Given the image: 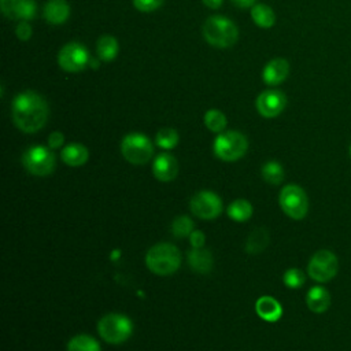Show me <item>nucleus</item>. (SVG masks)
<instances>
[{"mask_svg":"<svg viewBox=\"0 0 351 351\" xmlns=\"http://www.w3.org/2000/svg\"><path fill=\"white\" fill-rule=\"evenodd\" d=\"M11 112L12 121L19 130L25 133H34L45 125L49 110L43 96L36 92L26 90L15 96Z\"/></svg>","mask_w":351,"mask_h":351,"instance_id":"obj_1","label":"nucleus"},{"mask_svg":"<svg viewBox=\"0 0 351 351\" xmlns=\"http://www.w3.org/2000/svg\"><path fill=\"white\" fill-rule=\"evenodd\" d=\"M147 267L158 276H169L180 269L181 254L170 243H159L151 247L145 255Z\"/></svg>","mask_w":351,"mask_h":351,"instance_id":"obj_2","label":"nucleus"},{"mask_svg":"<svg viewBox=\"0 0 351 351\" xmlns=\"http://www.w3.org/2000/svg\"><path fill=\"white\" fill-rule=\"evenodd\" d=\"M203 36L210 45L217 48H228L237 41L239 30L230 19L214 15L206 19L203 25Z\"/></svg>","mask_w":351,"mask_h":351,"instance_id":"obj_3","label":"nucleus"},{"mask_svg":"<svg viewBox=\"0 0 351 351\" xmlns=\"http://www.w3.org/2000/svg\"><path fill=\"white\" fill-rule=\"evenodd\" d=\"M132 330V321L123 314H107L97 324V332L100 337L111 344H119L126 341L130 337Z\"/></svg>","mask_w":351,"mask_h":351,"instance_id":"obj_4","label":"nucleus"},{"mask_svg":"<svg viewBox=\"0 0 351 351\" xmlns=\"http://www.w3.org/2000/svg\"><path fill=\"white\" fill-rule=\"evenodd\" d=\"M248 148V141L244 134L236 130L219 133L214 140V154L225 162H234L240 159Z\"/></svg>","mask_w":351,"mask_h":351,"instance_id":"obj_5","label":"nucleus"},{"mask_svg":"<svg viewBox=\"0 0 351 351\" xmlns=\"http://www.w3.org/2000/svg\"><path fill=\"white\" fill-rule=\"evenodd\" d=\"M121 152L129 163L144 165L152 158L154 147L147 136L141 133H130L123 137Z\"/></svg>","mask_w":351,"mask_h":351,"instance_id":"obj_6","label":"nucleus"},{"mask_svg":"<svg viewBox=\"0 0 351 351\" xmlns=\"http://www.w3.org/2000/svg\"><path fill=\"white\" fill-rule=\"evenodd\" d=\"M23 167L33 176H48L55 169V155L53 152L43 145H33L27 148L22 155Z\"/></svg>","mask_w":351,"mask_h":351,"instance_id":"obj_7","label":"nucleus"},{"mask_svg":"<svg viewBox=\"0 0 351 351\" xmlns=\"http://www.w3.org/2000/svg\"><path fill=\"white\" fill-rule=\"evenodd\" d=\"M282 211L292 219H302L308 211V199L303 188L295 184L285 185L278 196Z\"/></svg>","mask_w":351,"mask_h":351,"instance_id":"obj_8","label":"nucleus"},{"mask_svg":"<svg viewBox=\"0 0 351 351\" xmlns=\"http://www.w3.org/2000/svg\"><path fill=\"white\" fill-rule=\"evenodd\" d=\"M339 270L337 256L329 250L317 251L308 261L307 273L308 276L318 282L330 281Z\"/></svg>","mask_w":351,"mask_h":351,"instance_id":"obj_9","label":"nucleus"},{"mask_svg":"<svg viewBox=\"0 0 351 351\" xmlns=\"http://www.w3.org/2000/svg\"><path fill=\"white\" fill-rule=\"evenodd\" d=\"M89 60L90 58L86 48L78 43L66 44L58 55L59 66L69 73L84 70L86 66H89Z\"/></svg>","mask_w":351,"mask_h":351,"instance_id":"obj_10","label":"nucleus"},{"mask_svg":"<svg viewBox=\"0 0 351 351\" xmlns=\"http://www.w3.org/2000/svg\"><path fill=\"white\" fill-rule=\"evenodd\" d=\"M189 207L196 217L202 219H213L221 214L222 200L211 191H200L192 196Z\"/></svg>","mask_w":351,"mask_h":351,"instance_id":"obj_11","label":"nucleus"},{"mask_svg":"<svg viewBox=\"0 0 351 351\" xmlns=\"http://www.w3.org/2000/svg\"><path fill=\"white\" fill-rule=\"evenodd\" d=\"M287 106V97L277 89L263 90L256 99V110L265 118H274L282 112Z\"/></svg>","mask_w":351,"mask_h":351,"instance_id":"obj_12","label":"nucleus"},{"mask_svg":"<svg viewBox=\"0 0 351 351\" xmlns=\"http://www.w3.org/2000/svg\"><path fill=\"white\" fill-rule=\"evenodd\" d=\"M1 11L8 19L29 21L36 15L34 0H0Z\"/></svg>","mask_w":351,"mask_h":351,"instance_id":"obj_13","label":"nucleus"},{"mask_svg":"<svg viewBox=\"0 0 351 351\" xmlns=\"http://www.w3.org/2000/svg\"><path fill=\"white\" fill-rule=\"evenodd\" d=\"M152 173L154 177L159 181L169 182L176 178L178 173V163L177 159L170 154H159L152 163Z\"/></svg>","mask_w":351,"mask_h":351,"instance_id":"obj_14","label":"nucleus"},{"mask_svg":"<svg viewBox=\"0 0 351 351\" xmlns=\"http://www.w3.org/2000/svg\"><path fill=\"white\" fill-rule=\"evenodd\" d=\"M288 74H289V63L285 59L277 58V59L270 60L265 66L262 78L267 85L276 86V85L281 84L282 81H285Z\"/></svg>","mask_w":351,"mask_h":351,"instance_id":"obj_15","label":"nucleus"},{"mask_svg":"<svg viewBox=\"0 0 351 351\" xmlns=\"http://www.w3.org/2000/svg\"><path fill=\"white\" fill-rule=\"evenodd\" d=\"M43 15L48 23L62 25L70 15V5L66 0H48Z\"/></svg>","mask_w":351,"mask_h":351,"instance_id":"obj_16","label":"nucleus"},{"mask_svg":"<svg viewBox=\"0 0 351 351\" xmlns=\"http://www.w3.org/2000/svg\"><path fill=\"white\" fill-rule=\"evenodd\" d=\"M306 304L310 311L315 314H322L330 306V295L324 287H311L306 295Z\"/></svg>","mask_w":351,"mask_h":351,"instance_id":"obj_17","label":"nucleus"},{"mask_svg":"<svg viewBox=\"0 0 351 351\" xmlns=\"http://www.w3.org/2000/svg\"><path fill=\"white\" fill-rule=\"evenodd\" d=\"M255 310L256 314L267 322H276L282 315L281 304L271 296H261L255 303Z\"/></svg>","mask_w":351,"mask_h":351,"instance_id":"obj_18","label":"nucleus"},{"mask_svg":"<svg viewBox=\"0 0 351 351\" xmlns=\"http://www.w3.org/2000/svg\"><path fill=\"white\" fill-rule=\"evenodd\" d=\"M60 158L66 165H69L71 167H77V166H82L88 160L89 152H88V148L85 145L78 144V143H73V144L66 145L62 149Z\"/></svg>","mask_w":351,"mask_h":351,"instance_id":"obj_19","label":"nucleus"},{"mask_svg":"<svg viewBox=\"0 0 351 351\" xmlns=\"http://www.w3.org/2000/svg\"><path fill=\"white\" fill-rule=\"evenodd\" d=\"M188 262L192 270L197 273H208L213 269V255L208 250L192 248L188 252Z\"/></svg>","mask_w":351,"mask_h":351,"instance_id":"obj_20","label":"nucleus"},{"mask_svg":"<svg viewBox=\"0 0 351 351\" xmlns=\"http://www.w3.org/2000/svg\"><path fill=\"white\" fill-rule=\"evenodd\" d=\"M118 49H119L118 41L112 36H103L97 40L96 52H97V58L101 59L103 62L114 60L115 56L118 55Z\"/></svg>","mask_w":351,"mask_h":351,"instance_id":"obj_21","label":"nucleus"},{"mask_svg":"<svg viewBox=\"0 0 351 351\" xmlns=\"http://www.w3.org/2000/svg\"><path fill=\"white\" fill-rule=\"evenodd\" d=\"M251 18L259 27L267 29L276 23V15L273 10L266 4H255L251 10Z\"/></svg>","mask_w":351,"mask_h":351,"instance_id":"obj_22","label":"nucleus"},{"mask_svg":"<svg viewBox=\"0 0 351 351\" xmlns=\"http://www.w3.org/2000/svg\"><path fill=\"white\" fill-rule=\"evenodd\" d=\"M228 215L237 222H244L252 215V206L245 199H237L228 207Z\"/></svg>","mask_w":351,"mask_h":351,"instance_id":"obj_23","label":"nucleus"},{"mask_svg":"<svg viewBox=\"0 0 351 351\" xmlns=\"http://www.w3.org/2000/svg\"><path fill=\"white\" fill-rule=\"evenodd\" d=\"M267 243H269L267 230L263 229V228H258L248 236L245 250L250 254H259L266 248Z\"/></svg>","mask_w":351,"mask_h":351,"instance_id":"obj_24","label":"nucleus"},{"mask_svg":"<svg viewBox=\"0 0 351 351\" xmlns=\"http://www.w3.org/2000/svg\"><path fill=\"white\" fill-rule=\"evenodd\" d=\"M67 351H101L96 339L88 335L74 336L67 343Z\"/></svg>","mask_w":351,"mask_h":351,"instance_id":"obj_25","label":"nucleus"},{"mask_svg":"<svg viewBox=\"0 0 351 351\" xmlns=\"http://www.w3.org/2000/svg\"><path fill=\"white\" fill-rule=\"evenodd\" d=\"M284 169L282 166L276 160H269L262 166V177L266 182L278 185L284 180Z\"/></svg>","mask_w":351,"mask_h":351,"instance_id":"obj_26","label":"nucleus"},{"mask_svg":"<svg viewBox=\"0 0 351 351\" xmlns=\"http://www.w3.org/2000/svg\"><path fill=\"white\" fill-rule=\"evenodd\" d=\"M204 125L214 133H221L226 128V117L219 110H208L204 114Z\"/></svg>","mask_w":351,"mask_h":351,"instance_id":"obj_27","label":"nucleus"},{"mask_svg":"<svg viewBox=\"0 0 351 351\" xmlns=\"http://www.w3.org/2000/svg\"><path fill=\"white\" fill-rule=\"evenodd\" d=\"M155 143L158 147L165 149H171L178 143V133L171 128L160 129L155 136Z\"/></svg>","mask_w":351,"mask_h":351,"instance_id":"obj_28","label":"nucleus"},{"mask_svg":"<svg viewBox=\"0 0 351 351\" xmlns=\"http://www.w3.org/2000/svg\"><path fill=\"white\" fill-rule=\"evenodd\" d=\"M193 232V221L186 215L177 217L171 223V233L176 237H186Z\"/></svg>","mask_w":351,"mask_h":351,"instance_id":"obj_29","label":"nucleus"},{"mask_svg":"<svg viewBox=\"0 0 351 351\" xmlns=\"http://www.w3.org/2000/svg\"><path fill=\"white\" fill-rule=\"evenodd\" d=\"M284 284L288 287V288H292V289H296V288H300L304 281H306V277H304V273L298 269V267H291L288 269L285 273H284Z\"/></svg>","mask_w":351,"mask_h":351,"instance_id":"obj_30","label":"nucleus"},{"mask_svg":"<svg viewBox=\"0 0 351 351\" xmlns=\"http://www.w3.org/2000/svg\"><path fill=\"white\" fill-rule=\"evenodd\" d=\"M163 0H133V5L141 12H151L159 8Z\"/></svg>","mask_w":351,"mask_h":351,"instance_id":"obj_31","label":"nucleus"},{"mask_svg":"<svg viewBox=\"0 0 351 351\" xmlns=\"http://www.w3.org/2000/svg\"><path fill=\"white\" fill-rule=\"evenodd\" d=\"M15 33H16V37L22 41H26L30 38L32 36V26L26 22V21H21L18 25H16V29H15Z\"/></svg>","mask_w":351,"mask_h":351,"instance_id":"obj_32","label":"nucleus"},{"mask_svg":"<svg viewBox=\"0 0 351 351\" xmlns=\"http://www.w3.org/2000/svg\"><path fill=\"white\" fill-rule=\"evenodd\" d=\"M64 143V136L62 132H52L48 137V145L51 149H56L60 148Z\"/></svg>","mask_w":351,"mask_h":351,"instance_id":"obj_33","label":"nucleus"},{"mask_svg":"<svg viewBox=\"0 0 351 351\" xmlns=\"http://www.w3.org/2000/svg\"><path fill=\"white\" fill-rule=\"evenodd\" d=\"M189 241L192 244L193 248H202L204 245V241H206V237H204V233L200 232V230H193L191 234H189Z\"/></svg>","mask_w":351,"mask_h":351,"instance_id":"obj_34","label":"nucleus"},{"mask_svg":"<svg viewBox=\"0 0 351 351\" xmlns=\"http://www.w3.org/2000/svg\"><path fill=\"white\" fill-rule=\"evenodd\" d=\"M232 1H233L234 5H237L240 8H248V7H251L254 4L255 0H232Z\"/></svg>","mask_w":351,"mask_h":351,"instance_id":"obj_35","label":"nucleus"},{"mask_svg":"<svg viewBox=\"0 0 351 351\" xmlns=\"http://www.w3.org/2000/svg\"><path fill=\"white\" fill-rule=\"evenodd\" d=\"M222 1H223V0H203L204 5H207L208 8H213V10L218 8V7L222 4Z\"/></svg>","mask_w":351,"mask_h":351,"instance_id":"obj_36","label":"nucleus"},{"mask_svg":"<svg viewBox=\"0 0 351 351\" xmlns=\"http://www.w3.org/2000/svg\"><path fill=\"white\" fill-rule=\"evenodd\" d=\"M89 64H92L93 69H97V63H96L95 59H90V60H89Z\"/></svg>","mask_w":351,"mask_h":351,"instance_id":"obj_37","label":"nucleus"},{"mask_svg":"<svg viewBox=\"0 0 351 351\" xmlns=\"http://www.w3.org/2000/svg\"><path fill=\"white\" fill-rule=\"evenodd\" d=\"M350 156H351V145H350Z\"/></svg>","mask_w":351,"mask_h":351,"instance_id":"obj_38","label":"nucleus"}]
</instances>
